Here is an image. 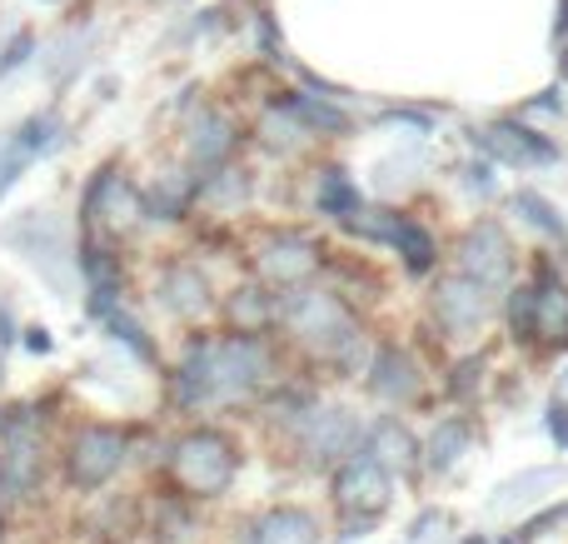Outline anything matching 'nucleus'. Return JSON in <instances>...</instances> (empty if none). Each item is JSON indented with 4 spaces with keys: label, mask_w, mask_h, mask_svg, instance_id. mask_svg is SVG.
I'll use <instances>...</instances> for the list:
<instances>
[{
    "label": "nucleus",
    "mask_w": 568,
    "mask_h": 544,
    "mask_svg": "<svg viewBox=\"0 0 568 544\" xmlns=\"http://www.w3.org/2000/svg\"><path fill=\"white\" fill-rule=\"evenodd\" d=\"M310 445L320 450V455H344V450L359 445V425H354L349 410H324L310 425Z\"/></svg>",
    "instance_id": "ddd939ff"
},
{
    "label": "nucleus",
    "mask_w": 568,
    "mask_h": 544,
    "mask_svg": "<svg viewBox=\"0 0 568 544\" xmlns=\"http://www.w3.org/2000/svg\"><path fill=\"white\" fill-rule=\"evenodd\" d=\"M464 440H469V430H464L459 420H449V425H439V430L429 435V450H424V455H429V465H434V470H449L454 460H459Z\"/></svg>",
    "instance_id": "412c9836"
},
{
    "label": "nucleus",
    "mask_w": 568,
    "mask_h": 544,
    "mask_svg": "<svg viewBox=\"0 0 568 544\" xmlns=\"http://www.w3.org/2000/svg\"><path fill=\"white\" fill-rule=\"evenodd\" d=\"M334 500H339V510H349V515H379V510L389 505V470H384L379 460H354V465H344L339 480H334Z\"/></svg>",
    "instance_id": "423d86ee"
},
{
    "label": "nucleus",
    "mask_w": 568,
    "mask_h": 544,
    "mask_svg": "<svg viewBox=\"0 0 568 544\" xmlns=\"http://www.w3.org/2000/svg\"><path fill=\"white\" fill-rule=\"evenodd\" d=\"M185 195H190V185L180 175H170V180H160V185L150 190L145 205H150V215L170 220V215H180V210H185Z\"/></svg>",
    "instance_id": "5701e85b"
},
{
    "label": "nucleus",
    "mask_w": 568,
    "mask_h": 544,
    "mask_svg": "<svg viewBox=\"0 0 568 544\" xmlns=\"http://www.w3.org/2000/svg\"><path fill=\"white\" fill-rule=\"evenodd\" d=\"M255 544H314V520L300 510H270L255 525Z\"/></svg>",
    "instance_id": "2eb2a0df"
},
{
    "label": "nucleus",
    "mask_w": 568,
    "mask_h": 544,
    "mask_svg": "<svg viewBox=\"0 0 568 544\" xmlns=\"http://www.w3.org/2000/svg\"><path fill=\"white\" fill-rule=\"evenodd\" d=\"M230 315H235V325L260 330L270 320V305H265V295H260V290H240V295L230 300Z\"/></svg>",
    "instance_id": "b1692460"
},
{
    "label": "nucleus",
    "mask_w": 568,
    "mask_h": 544,
    "mask_svg": "<svg viewBox=\"0 0 568 544\" xmlns=\"http://www.w3.org/2000/svg\"><path fill=\"white\" fill-rule=\"evenodd\" d=\"M280 110H284V115H294L300 125L324 130V135H334V130H349V115H344L339 105H324V100H314V95H290Z\"/></svg>",
    "instance_id": "f3484780"
},
{
    "label": "nucleus",
    "mask_w": 568,
    "mask_h": 544,
    "mask_svg": "<svg viewBox=\"0 0 568 544\" xmlns=\"http://www.w3.org/2000/svg\"><path fill=\"white\" fill-rule=\"evenodd\" d=\"M369 385H374V395H384V400H404V395L419 390V375H414L409 355H399V350H379V355H374Z\"/></svg>",
    "instance_id": "f8f14e48"
},
{
    "label": "nucleus",
    "mask_w": 568,
    "mask_h": 544,
    "mask_svg": "<svg viewBox=\"0 0 568 544\" xmlns=\"http://www.w3.org/2000/svg\"><path fill=\"white\" fill-rule=\"evenodd\" d=\"M120 460H125V435H120V430H105V425H90L85 435L70 445V480L95 490L115 475Z\"/></svg>",
    "instance_id": "20e7f679"
},
{
    "label": "nucleus",
    "mask_w": 568,
    "mask_h": 544,
    "mask_svg": "<svg viewBox=\"0 0 568 544\" xmlns=\"http://www.w3.org/2000/svg\"><path fill=\"white\" fill-rule=\"evenodd\" d=\"M359 205H364V200H359V190L349 185V175H344V170H329V175H324V185H320V210H324V215L349 220Z\"/></svg>",
    "instance_id": "aec40b11"
},
{
    "label": "nucleus",
    "mask_w": 568,
    "mask_h": 544,
    "mask_svg": "<svg viewBox=\"0 0 568 544\" xmlns=\"http://www.w3.org/2000/svg\"><path fill=\"white\" fill-rule=\"evenodd\" d=\"M514 205H519V210H524V220H529V225H539L544 235H554V240L564 235V220H559V210H554L544 195H534V190H519V195H514Z\"/></svg>",
    "instance_id": "4be33fe9"
},
{
    "label": "nucleus",
    "mask_w": 568,
    "mask_h": 544,
    "mask_svg": "<svg viewBox=\"0 0 568 544\" xmlns=\"http://www.w3.org/2000/svg\"><path fill=\"white\" fill-rule=\"evenodd\" d=\"M165 305L170 310H180V315H200V310L210 305V285H205V275L200 270H190V265H175L165 275Z\"/></svg>",
    "instance_id": "4468645a"
},
{
    "label": "nucleus",
    "mask_w": 568,
    "mask_h": 544,
    "mask_svg": "<svg viewBox=\"0 0 568 544\" xmlns=\"http://www.w3.org/2000/svg\"><path fill=\"white\" fill-rule=\"evenodd\" d=\"M549 430H554V440L568 450V405H564V400H554V405H549Z\"/></svg>",
    "instance_id": "bb28decb"
},
{
    "label": "nucleus",
    "mask_w": 568,
    "mask_h": 544,
    "mask_svg": "<svg viewBox=\"0 0 568 544\" xmlns=\"http://www.w3.org/2000/svg\"><path fill=\"white\" fill-rule=\"evenodd\" d=\"M534 335H544L549 345H568V290L554 275L534 285Z\"/></svg>",
    "instance_id": "9d476101"
},
{
    "label": "nucleus",
    "mask_w": 568,
    "mask_h": 544,
    "mask_svg": "<svg viewBox=\"0 0 568 544\" xmlns=\"http://www.w3.org/2000/svg\"><path fill=\"white\" fill-rule=\"evenodd\" d=\"M374 455H379V465H389V470H409L414 460H419V445L409 440V430L384 420V425L374 430Z\"/></svg>",
    "instance_id": "a211bd4d"
},
{
    "label": "nucleus",
    "mask_w": 568,
    "mask_h": 544,
    "mask_svg": "<svg viewBox=\"0 0 568 544\" xmlns=\"http://www.w3.org/2000/svg\"><path fill=\"white\" fill-rule=\"evenodd\" d=\"M284 320L294 325V335H304L320 350H349L354 345V320L334 295H290Z\"/></svg>",
    "instance_id": "7ed1b4c3"
},
{
    "label": "nucleus",
    "mask_w": 568,
    "mask_h": 544,
    "mask_svg": "<svg viewBox=\"0 0 568 544\" xmlns=\"http://www.w3.org/2000/svg\"><path fill=\"white\" fill-rule=\"evenodd\" d=\"M509 315H514V330L529 340V335H534V285H529V290H514Z\"/></svg>",
    "instance_id": "a878e982"
},
{
    "label": "nucleus",
    "mask_w": 568,
    "mask_h": 544,
    "mask_svg": "<svg viewBox=\"0 0 568 544\" xmlns=\"http://www.w3.org/2000/svg\"><path fill=\"white\" fill-rule=\"evenodd\" d=\"M265 375V350L250 335H230L215 345H195L180 370V400H210V395H235L250 380Z\"/></svg>",
    "instance_id": "f257e3e1"
},
{
    "label": "nucleus",
    "mask_w": 568,
    "mask_h": 544,
    "mask_svg": "<svg viewBox=\"0 0 568 544\" xmlns=\"http://www.w3.org/2000/svg\"><path fill=\"white\" fill-rule=\"evenodd\" d=\"M389 245L404 255V265L414 270V275H424V270L434 265V235L424 225H414V220H394V235H389Z\"/></svg>",
    "instance_id": "dca6fc26"
},
{
    "label": "nucleus",
    "mask_w": 568,
    "mask_h": 544,
    "mask_svg": "<svg viewBox=\"0 0 568 544\" xmlns=\"http://www.w3.org/2000/svg\"><path fill=\"white\" fill-rule=\"evenodd\" d=\"M175 475L185 490H195V495H215V490L230 485V475H235V450H230V440H220L215 430H195V435H185L175 445Z\"/></svg>",
    "instance_id": "f03ea898"
},
{
    "label": "nucleus",
    "mask_w": 568,
    "mask_h": 544,
    "mask_svg": "<svg viewBox=\"0 0 568 544\" xmlns=\"http://www.w3.org/2000/svg\"><path fill=\"white\" fill-rule=\"evenodd\" d=\"M225 150H230V125L220 115H200L195 130H190V155H195L200 165H215Z\"/></svg>",
    "instance_id": "6ab92c4d"
},
{
    "label": "nucleus",
    "mask_w": 568,
    "mask_h": 544,
    "mask_svg": "<svg viewBox=\"0 0 568 544\" xmlns=\"http://www.w3.org/2000/svg\"><path fill=\"white\" fill-rule=\"evenodd\" d=\"M459 275L479 280V285H504L509 280V240H504L499 225H474L469 235L459 240Z\"/></svg>",
    "instance_id": "39448f33"
},
{
    "label": "nucleus",
    "mask_w": 568,
    "mask_h": 544,
    "mask_svg": "<svg viewBox=\"0 0 568 544\" xmlns=\"http://www.w3.org/2000/svg\"><path fill=\"white\" fill-rule=\"evenodd\" d=\"M260 275L265 280H280V285H294L300 275H310L314 265H320V255H314V245L310 240H300V235H280V240H270L265 250H260Z\"/></svg>",
    "instance_id": "1a4fd4ad"
},
{
    "label": "nucleus",
    "mask_w": 568,
    "mask_h": 544,
    "mask_svg": "<svg viewBox=\"0 0 568 544\" xmlns=\"http://www.w3.org/2000/svg\"><path fill=\"white\" fill-rule=\"evenodd\" d=\"M479 145L489 150L499 165H549L554 160L549 140L534 135V130H524V125H489L479 135Z\"/></svg>",
    "instance_id": "0eeeda50"
},
{
    "label": "nucleus",
    "mask_w": 568,
    "mask_h": 544,
    "mask_svg": "<svg viewBox=\"0 0 568 544\" xmlns=\"http://www.w3.org/2000/svg\"><path fill=\"white\" fill-rule=\"evenodd\" d=\"M0 465H6L10 485H20V490L36 480V425H30L26 410L6 425V460H0Z\"/></svg>",
    "instance_id": "9b49d317"
},
{
    "label": "nucleus",
    "mask_w": 568,
    "mask_h": 544,
    "mask_svg": "<svg viewBox=\"0 0 568 544\" xmlns=\"http://www.w3.org/2000/svg\"><path fill=\"white\" fill-rule=\"evenodd\" d=\"M105 320H110V330H115V335L125 340L130 350H140V355H145V360L155 355V350H150V340H145V330H140V325H135V320H130V315H120V310L110 305V310H105Z\"/></svg>",
    "instance_id": "393cba45"
},
{
    "label": "nucleus",
    "mask_w": 568,
    "mask_h": 544,
    "mask_svg": "<svg viewBox=\"0 0 568 544\" xmlns=\"http://www.w3.org/2000/svg\"><path fill=\"white\" fill-rule=\"evenodd\" d=\"M439 315L449 330H474L484 315H489V285L469 275H454L439 285Z\"/></svg>",
    "instance_id": "6e6552de"
}]
</instances>
